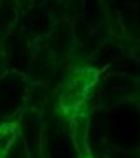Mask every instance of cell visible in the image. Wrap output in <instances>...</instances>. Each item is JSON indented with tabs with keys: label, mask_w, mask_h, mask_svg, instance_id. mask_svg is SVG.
Here are the masks:
<instances>
[]
</instances>
